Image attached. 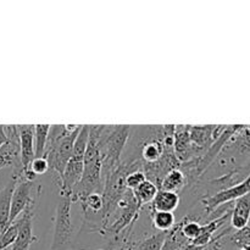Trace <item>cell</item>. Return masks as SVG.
I'll return each instance as SVG.
<instances>
[{
    "mask_svg": "<svg viewBox=\"0 0 250 250\" xmlns=\"http://www.w3.org/2000/svg\"><path fill=\"white\" fill-rule=\"evenodd\" d=\"M82 125H50L44 158L48 160L49 170L58 176V183L62 180L63 171L72 155L73 144Z\"/></svg>",
    "mask_w": 250,
    "mask_h": 250,
    "instance_id": "6da1fadb",
    "label": "cell"
},
{
    "mask_svg": "<svg viewBox=\"0 0 250 250\" xmlns=\"http://www.w3.org/2000/svg\"><path fill=\"white\" fill-rule=\"evenodd\" d=\"M98 144L102 154L103 180L114 172L121 164V155L129 137L131 126H97Z\"/></svg>",
    "mask_w": 250,
    "mask_h": 250,
    "instance_id": "7a4b0ae2",
    "label": "cell"
},
{
    "mask_svg": "<svg viewBox=\"0 0 250 250\" xmlns=\"http://www.w3.org/2000/svg\"><path fill=\"white\" fill-rule=\"evenodd\" d=\"M72 200L68 197H61L56 205L54 237L50 250H68L75 237V226L72 224Z\"/></svg>",
    "mask_w": 250,
    "mask_h": 250,
    "instance_id": "3957f363",
    "label": "cell"
},
{
    "mask_svg": "<svg viewBox=\"0 0 250 250\" xmlns=\"http://www.w3.org/2000/svg\"><path fill=\"white\" fill-rule=\"evenodd\" d=\"M249 154L250 125H241V128L225 144L224 149L220 154V163L221 165H232L233 168L241 167V166H237V159L248 156Z\"/></svg>",
    "mask_w": 250,
    "mask_h": 250,
    "instance_id": "277c9868",
    "label": "cell"
},
{
    "mask_svg": "<svg viewBox=\"0 0 250 250\" xmlns=\"http://www.w3.org/2000/svg\"><path fill=\"white\" fill-rule=\"evenodd\" d=\"M250 193V172L243 181L237 185L227 188V189L220 190L215 194L205 195L202 199V204L204 205V210L208 215H211L216 211L222 205H227L229 203L236 202L239 198Z\"/></svg>",
    "mask_w": 250,
    "mask_h": 250,
    "instance_id": "5b68a950",
    "label": "cell"
},
{
    "mask_svg": "<svg viewBox=\"0 0 250 250\" xmlns=\"http://www.w3.org/2000/svg\"><path fill=\"white\" fill-rule=\"evenodd\" d=\"M16 175V173H15ZM17 176V183L15 186L14 193H12L11 199V211H10V221L9 226L32 204L37 202L34 192V183L31 181H27L24 178Z\"/></svg>",
    "mask_w": 250,
    "mask_h": 250,
    "instance_id": "8992f818",
    "label": "cell"
},
{
    "mask_svg": "<svg viewBox=\"0 0 250 250\" xmlns=\"http://www.w3.org/2000/svg\"><path fill=\"white\" fill-rule=\"evenodd\" d=\"M36 205L37 202L32 203L14 221L19 225V233L12 246L10 247L11 250H29L32 243L38 241V238L33 234V217Z\"/></svg>",
    "mask_w": 250,
    "mask_h": 250,
    "instance_id": "52a82bcc",
    "label": "cell"
},
{
    "mask_svg": "<svg viewBox=\"0 0 250 250\" xmlns=\"http://www.w3.org/2000/svg\"><path fill=\"white\" fill-rule=\"evenodd\" d=\"M20 139V163L26 171L34 160V125H17Z\"/></svg>",
    "mask_w": 250,
    "mask_h": 250,
    "instance_id": "ba28073f",
    "label": "cell"
},
{
    "mask_svg": "<svg viewBox=\"0 0 250 250\" xmlns=\"http://www.w3.org/2000/svg\"><path fill=\"white\" fill-rule=\"evenodd\" d=\"M17 183V176L12 175L11 180L0 188V237L9 227L10 211H11V199L15 186Z\"/></svg>",
    "mask_w": 250,
    "mask_h": 250,
    "instance_id": "9c48e42d",
    "label": "cell"
},
{
    "mask_svg": "<svg viewBox=\"0 0 250 250\" xmlns=\"http://www.w3.org/2000/svg\"><path fill=\"white\" fill-rule=\"evenodd\" d=\"M250 219V193L239 198L232 203L231 217H229V226L234 231L244 229L248 226Z\"/></svg>",
    "mask_w": 250,
    "mask_h": 250,
    "instance_id": "30bf717a",
    "label": "cell"
},
{
    "mask_svg": "<svg viewBox=\"0 0 250 250\" xmlns=\"http://www.w3.org/2000/svg\"><path fill=\"white\" fill-rule=\"evenodd\" d=\"M180 202L181 198L178 193L159 189L154 200L150 203V210L151 211L173 212L180 205Z\"/></svg>",
    "mask_w": 250,
    "mask_h": 250,
    "instance_id": "8fae6325",
    "label": "cell"
},
{
    "mask_svg": "<svg viewBox=\"0 0 250 250\" xmlns=\"http://www.w3.org/2000/svg\"><path fill=\"white\" fill-rule=\"evenodd\" d=\"M186 185H188L187 177L183 173V171L178 167L168 171L163 177L158 188L161 190H166V192L178 193L183 190Z\"/></svg>",
    "mask_w": 250,
    "mask_h": 250,
    "instance_id": "7c38bea8",
    "label": "cell"
},
{
    "mask_svg": "<svg viewBox=\"0 0 250 250\" xmlns=\"http://www.w3.org/2000/svg\"><path fill=\"white\" fill-rule=\"evenodd\" d=\"M158 190H159V188L155 183L151 182V181H149V180H146V182L142 183V185L139 186L136 190H133L132 193H133L134 199L137 200V203H138L139 207L143 208V205L150 204V203L153 202L154 198H155V195H156V193H158Z\"/></svg>",
    "mask_w": 250,
    "mask_h": 250,
    "instance_id": "4fadbf2b",
    "label": "cell"
},
{
    "mask_svg": "<svg viewBox=\"0 0 250 250\" xmlns=\"http://www.w3.org/2000/svg\"><path fill=\"white\" fill-rule=\"evenodd\" d=\"M189 243L190 242H188L181 232V224H176V226L171 231L166 232L165 241H164L161 250H178Z\"/></svg>",
    "mask_w": 250,
    "mask_h": 250,
    "instance_id": "5bb4252c",
    "label": "cell"
},
{
    "mask_svg": "<svg viewBox=\"0 0 250 250\" xmlns=\"http://www.w3.org/2000/svg\"><path fill=\"white\" fill-rule=\"evenodd\" d=\"M151 225L159 232H168L176 226V217L173 212L151 211Z\"/></svg>",
    "mask_w": 250,
    "mask_h": 250,
    "instance_id": "9a60e30c",
    "label": "cell"
},
{
    "mask_svg": "<svg viewBox=\"0 0 250 250\" xmlns=\"http://www.w3.org/2000/svg\"><path fill=\"white\" fill-rule=\"evenodd\" d=\"M49 129H50V125L34 126V155L36 158H44Z\"/></svg>",
    "mask_w": 250,
    "mask_h": 250,
    "instance_id": "2e32d148",
    "label": "cell"
},
{
    "mask_svg": "<svg viewBox=\"0 0 250 250\" xmlns=\"http://www.w3.org/2000/svg\"><path fill=\"white\" fill-rule=\"evenodd\" d=\"M180 224L181 232H182L183 237H185L188 242H193L200 234L202 225H200L199 222L189 220V216H186Z\"/></svg>",
    "mask_w": 250,
    "mask_h": 250,
    "instance_id": "e0dca14e",
    "label": "cell"
},
{
    "mask_svg": "<svg viewBox=\"0 0 250 250\" xmlns=\"http://www.w3.org/2000/svg\"><path fill=\"white\" fill-rule=\"evenodd\" d=\"M229 243L233 244L236 248L241 249L243 247H250V226L244 227L239 231H232L229 236H226Z\"/></svg>",
    "mask_w": 250,
    "mask_h": 250,
    "instance_id": "ac0fdd59",
    "label": "cell"
},
{
    "mask_svg": "<svg viewBox=\"0 0 250 250\" xmlns=\"http://www.w3.org/2000/svg\"><path fill=\"white\" fill-rule=\"evenodd\" d=\"M84 212H93V214H98L100 210L104 208V199H103V194H98V193H93V194L88 195L85 199L81 202Z\"/></svg>",
    "mask_w": 250,
    "mask_h": 250,
    "instance_id": "d6986e66",
    "label": "cell"
},
{
    "mask_svg": "<svg viewBox=\"0 0 250 250\" xmlns=\"http://www.w3.org/2000/svg\"><path fill=\"white\" fill-rule=\"evenodd\" d=\"M146 181V176L144 173L143 170H137L133 171V172L128 173L125 178V187H126L127 190H136L139 186L142 185L143 182Z\"/></svg>",
    "mask_w": 250,
    "mask_h": 250,
    "instance_id": "ffe728a7",
    "label": "cell"
},
{
    "mask_svg": "<svg viewBox=\"0 0 250 250\" xmlns=\"http://www.w3.org/2000/svg\"><path fill=\"white\" fill-rule=\"evenodd\" d=\"M29 170L34 173L36 176H43L49 171V164L45 158H34L29 165Z\"/></svg>",
    "mask_w": 250,
    "mask_h": 250,
    "instance_id": "44dd1931",
    "label": "cell"
},
{
    "mask_svg": "<svg viewBox=\"0 0 250 250\" xmlns=\"http://www.w3.org/2000/svg\"><path fill=\"white\" fill-rule=\"evenodd\" d=\"M7 136H6V132H5V126L4 125H0V148L4 146L5 144L7 143Z\"/></svg>",
    "mask_w": 250,
    "mask_h": 250,
    "instance_id": "7402d4cb",
    "label": "cell"
},
{
    "mask_svg": "<svg viewBox=\"0 0 250 250\" xmlns=\"http://www.w3.org/2000/svg\"><path fill=\"white\" fill-rule=\"evenodd\" d=\"M204 249H205L204 247H198V246H194V244L189 243V244H187V246L183 247V248H181L178 250H204Z\"/></svg>",
    "mask_w": 250,
    "mask_h": 250,
    "instance_id": "603a6c76",
    "label": "cell"
},
{
    "mask_svg": "<svg viewBox=\"0 0 250 250\" xmlns=\"http://www.w3.org/2000/svg\"><path fill=\"white\" fill-rule=\"evenodd\" d=\"M238 250H250V247H243V248H241Z\"/></svg>",
    "mask_w": 250,
    "mask_h": 250,
    "instance_id": "cb8c5ba5",
    "label": "cell"
},
{
    "mask_svg": "<svg viewBox=\"0 0 250 250\" xmlns=\"http://www.w3.org/2000/svg\"><path fill=\"white\" fill-rule=\"evenodd\" d=\"M248 226H250V219H249V224H248Z\"/></svg>",
    "mask_w": 250,
    "mask_h": 250,
    "instance_id": "d4e9b609",
    "label": "cell"
}]
</instances>
